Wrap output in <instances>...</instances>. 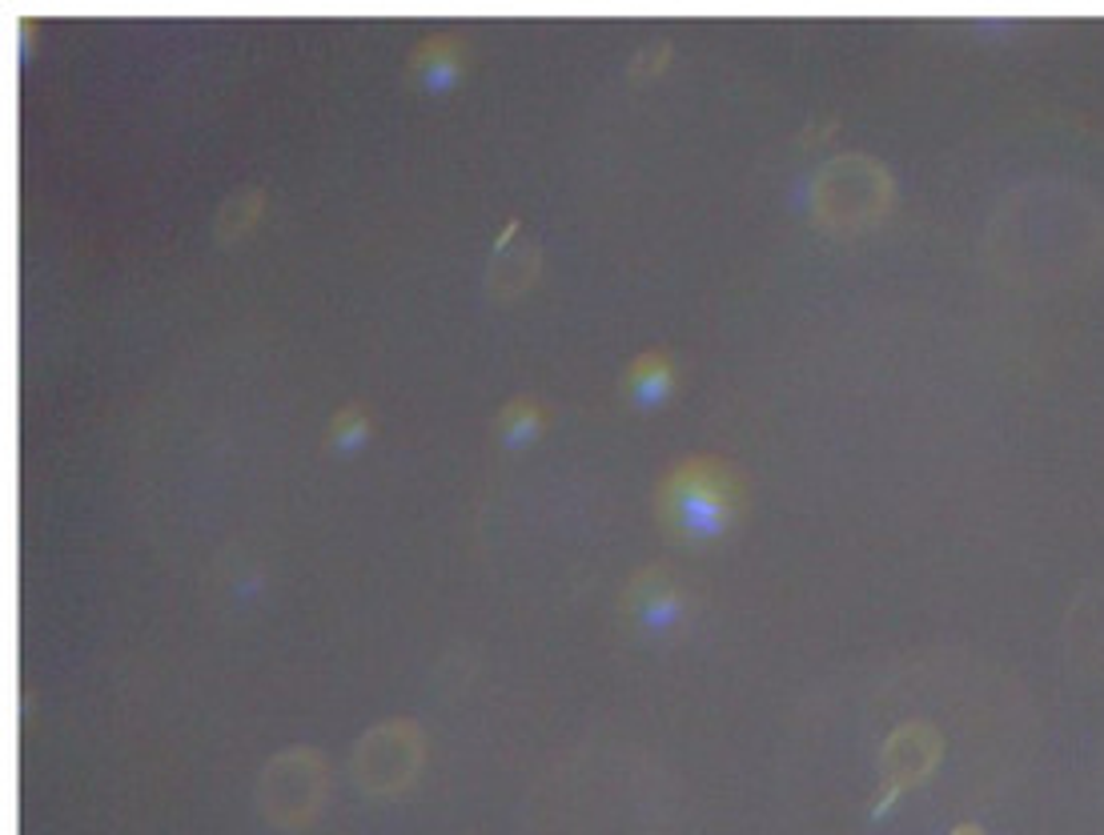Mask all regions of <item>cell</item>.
<instances>
[{"label": "cell", "mask_w": 1104, "mask_h": 835, "mask_svg": "<svg viewBox=\"0 0 1104 835\" xmlns=\"http://www.w3.org/2000/svg\"><path fill=\"white\" fill-rule=\"evenodd\" d=\"M743 511V486L728 462L696 454L662 479L659 514L687 543H715L735 526Z\"/></svg>", "instance_id": "cell-1"}, {"label": "cell", "mask_w": 1104, "mask_h": 835, "mask_svg": "<svg viewBox=\"0 0 1104 835\" xmlns=\"http://www.w3.org/2000/svg\"><path fill=\"white\" fill-rule=\"evenodd\" d=\"M463 53H466L463 36L434 33L414 45V53H410V73H414V81H418L426 93H442L463 77Z\"/></svg>", "instance_id": "cell-2"}, {"label": "cell", "mask_w": 1104, "mask_h": 835, "mask_svg": "<svg viewBox=\"0 0 1104 835\" xmlns=\"http://www.w3.org/2000/svg\"><path fill=\"white\" fill-rule=\"evenodd\" d=\"M675 390V362L662 350H647V354L630 357V366L623 370V394L635 410H655L667 402V394Z\"/></svg>", "instance_id": "cell-3"}, {"label": "cell", "mask_w": 1104, "mask_h": 835, "mask_svg": "<svg viewBox=\"0 0 1104 835\" xmlns=\"http://www.w3.org/2000/svg\"><path fill=\"white\" fill-rule=\"evenodd\" d=\"M683 611H687L683 595H679V587L667 579L639 582L635 595H630V614L639 619V627L647 635H667V631H675V627L683 623Z\"/></svg>", "instance_id": "cell-4"}, {"label": "cell", "mask_w": 1104, "mask_h": 835, "mask_svg": "<svg viewBox=\"0 0 1104 835\" xmlns=\"http://www.w3.org/2000/svg\"><path fill=\"white\" fill-rule=\"evenodd\" d=\"M542 426H546V410H542V402L534 394H519L498 410V438L510 450L534 442L542 435Z\"/></svg>", "instance_id": "cell-5"}, {"label": "cell", "mask_w": 1104, "mask_h": 835, "mask_svg": "<svg viewBox=\"0 0 1104 835\" xmlns=\"http://www.w3.org/2000/svg\"><path fill=\"white\" fill-rule=\"evenodd\" d=\"M365 438H370V414H365V406H358V402L342 406V410L330 418L326 446H330L333 454H358L365 446Z\"/></svg>", "instance_id": "cell-6"}, {"label": "cell", "mask_w": 1104, "mask_h": 835, "mask_svg": "<svg viewBox=\"0 0 1104 835\" xmlns=\"http://www.w3.org/2000/svg\"><path fill=\"white\" fill-rule=\"evenodd\" d=\"M948 835H984V827H976V824H960V827H952Z\"/></svg>", "instance_id": "cell-7"}]
</instances>
